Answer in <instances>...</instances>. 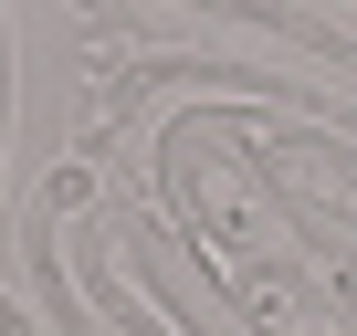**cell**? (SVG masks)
<instances>
[{
  "instance_id": "obj_1",
  "label": "cell",
  "mask_w": 357,
  "mask_h": 336,
  "mask_svg": "<svg viewBox=\"0 0 357 336\" xmlns=\"http://www.w3.org/2000/svg\"><path fill=\"white\" fill-rule=\"evenodd\" d=\"M11 105H22V43H11V0H0V168H11Z\"/></svg>"
}]
</instances>
